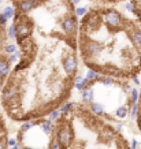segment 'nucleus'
Masks as SVG:
<instances>
[{
  "label": "nucleus",
  "mask_w": 141,
  "mask_h": 149,
  "mask_svg": "<svg viewBox=\"0 0 141 149\" xmlns=\"http://www.w3.org/2000/svg\"><path fill=\"white\" fill-rule=\"evenodd\" d=\"M100 15H101L103 23L107 26V29H108L110 32H112V33L119 32V30L126 29V26H128V23H126V21L123 18V15L119 13L118 10L107 8Z\"/></svg>",
  "instance_id": "1"
},
{
  "label": "nucleus",
  "mask_w": 141,
  "mask_h": 149,
  "mask_svg": "<svg viewBox=\"0 0 141 149\" xmlns=\"http://www.w3.org/2000/svg\"><path fill=\"white\" fill-rule=\"evenodd\" d=\"M55 141L60 145L62 149H67L74 142V130L68 120L60 122L55 129Z\"/></svg>",
  "instance_id": "2"
},
{
  "label": "nucleus",
  "mask_w": 141,
  "mask_h": 149,
  "mask_svg": "<svg viewBox=\"0 0 141 149\" xmlns=\"http://www.w3.org/2000/svg\"><path fill=\"white\" fill-rule=\"evenodd\" d=\"M104 47L101 42L95 40H89L85 37V40H82L81 42V52L82 56L88 60H92V59H96L100 56V54L103 52Z\"/></svg>",
  "instance_id": "3"
},
{
  "label": "nucleus",
  "mask_w": 141,
  "mask_h": 149,
  "mask_svg": "<svg viewBox=\"0 0 141 149\" xmlns=\"http://www.w3.org/2000/svg\"><path fill=\"white\" fill-rule=\"evenodd\" d=\"M15 18H18V17L15 15ZM15 26H17V41L18 42H22L23 40H26L33 32V22L27 17L19 15L18 21H15Z\"/></svg>",
  "instance_id": "4"
},
{
  "label": "nucleus",
  "mask_w": 141,
  "mask_h": 149,
  "mask_svg": "<svg viewBox=\"0 0 141 149\" xmlns=\"http://www.w3.org/2000/svg\"><path fill=\"white\" fill-rule=\"evenodd\" d=\"M59 25L67 37H73L78 30V19L73 14H66L64 17H62L59 21Z\"/></svg>",
  "instance_id": "5"
},
{
  "label": "nucleus",
  "mask_w": 141,
  "mask_h": 149,
  "mask_svg": "<svg viewBox=\"0 0 141 149\" xmlns=\"http://www.w3.org/2000/svg\"><path fill=\"white\" fill-rule=\"evenodd\" d=\"M62 67L63 71L67 74L68 77H74L78 70V59L75 54H67L62 59Z\"/></svg>",
  "instance_id": "6"
},
{
  "label": "nucleus",
  "mask_w": 141,
  "mask_h": 149,
  "mask_svg": "<svg viewBox=\"0 0 141 149\" xmlns=\"http://www.w3.org/2000/svg\"><path fill=\"white\" fill-rule=\"evenodd\" d=\"M87 18L84 21V27L89 30V32H95L97 30L101 25V15L100 14H96V13H92V14H87L85 15Z\"/></svg>",
  "instance_id": "7"
},
{
  "label": "nucleus",
  "mask_w": 141,
  "mask_h": 149,
  "mask_svg": "<svg viewBox=\"0 0 141 149\" xmlns=\"http://www.w3.org/2000/svg\"><path fill=\"white\" fill-rule=\"evenodd\" d=\"M17 97H18V89H17V86L14 85V84H8L1 91V100H3L4 104H10Z\"/></svg>",
  "instance_id": "8"
},
{
  "label": "nucleus",
  "mask_w": 141,
  "mask_h": 149,
  "mask_svg": "<svg viewBox=\"0 0 141 149\" xmlns=\"http://www.w3.org/2000/svg\"><path fill=\"white\" fill-rule=\"evenodd\" d=\"M43 3V0H19L18 1V10L21 14H27L36 10L38 6Z\"/></svg>",
  "instance_id": "9"
},
{
  "label": "nucleus",
  "mask_w": 141,
  "mask_h": 149,
  "mask_svg": "<svg viewBox=\"0 0 141 149\" xmlns=\"http://www.w3.org/2000/svg\"><path fill=\"white\" fill-rule=\"evenodd\" d=\"M126 29H128V34L130 37V41L133 42V45L136 47L138 51H141V30L137 29V27L129 29L128 26H126Z\"/></svg>",
  "instance_id": "10"
},
{
  "label": "nucleus",
  "mask_w": 141,
  "mask_h": 149,
  "mask_svg": "<svg viewBox=\"0 0 141 149\" xmlns=\"http://www.w3.org/2000/svg\"><path fill=\"white\" fill-rule=\"evenodd\" d=\"M38 126H40L41 131L45 134V136H52L55 133V129H56V126H55V123L52 122V120H50V119H43V120H40V123H38Z\"/></svg>",
  "instance_id": "11"
},
{
  "label": "nucleus",
  "mask_w": 141,
  "mask_h": 149,
  "mask_svg": "<svg viewBox=\"0 0 141 149\" xmlns=\"http://www.w3.org/2000/svg\"><path fill=\"white\" fill-rule=\"evenodd\" d=\"M11 72V64L7 60V58H0V79L4 81Z\"/></svg>",
  "instance_id": "12"
},
{
  "label": "nucleus",
  "mask_w": 141,
  "mask_h": 149,
  "mask_svg": "<svg viewBox=\"0 0 141 149\" xmlns=\"http://www.w3.org/2000/svg\"><path fill=\"white\" fill-rule=\"evenodd\" d=\"M92 84L88 81L85 77H82V75H75L74 77V88L77 89V91L82 92L85 88H89Z\"/></svg>",
  "instance_id": "13"
},
{
  "label": "nucleus",
  "mask_w": 141,
  "mask_h": 149,
  "mask_svg": "<svg viewBox=\"0 0 141 149\" xmlns=\"http://www.w3.org/2000/svg\"><path fill=\"white\" fill-rule=\"evenodd\" d=\"M89 105H91V107H89V109H91V112L93 113L95 116H103V115L105 113L104 107H103V104L93 101V103L89 104Z\"/></svg>",
  "instance_id": "14"
},
{
  "label": "nucleus",
  "mask_w": 141,
  "mask_h": 149,
  "mask_svg": "<svg viewBox=\"0 0 141 149\" xmlns=\"http://www.w3.org/2000/svg\"><path fill=\"white\" fill-rule=\"evenodd\" d=\"M93 97H95V95H93V89H92L91 86H89V88H85V89L82 91V101L85 104L93 103Z\"/></svg>",
  "instance_id": "15"
},
{
  "label": "nucleus",
  "mask_w": 141,
  "mask_h": 149,
  "mask_svg": "<svg viewBox=\"0 0 141 149\" xmlns=\"http://www.w3.org/2000/svg\"><path fill=\"white\" fill-rule=\"evenodd\" d=\"M85 78H87L91 84H93V82H96L99 78H100V74H99V71L95 70V68H88L87 74H85Z\"/></svg>",
  "instance_id": "16"
},
{
  "label": "nucleus",
  "mask_w": 141,
  "mask_h": 149,
  "mask_svg": "<svg viewBox=\"0 0 141 149\" xmlns=\"http://www.w3.org/2000/svg\"><path fill=\"white\" fill-rule=\"evenodd\" d=\"M74 109V103H71V101H67V103H64L62 107L59 108L60 111V116H67L68 113L71 112Z\"/></svg>",
  "instance_id": "17"
},
{
  "label": "nucleus",
  "mask_w": 141,
  "mask_h": 149,
  "mask_svg": "<svg viewBox=\"0 0 141 149\" xmlns=\"http://www.w3.org/2000/svg\"><path fill=\"white\" fill-rule=\"evenodd\" d=\"M129 105H121L118 108L115 109V116L119 118V119H123V118H126L129 115Z\"/></svg>",
  "instance_id": "18"
},
{
  "label": "nucleus",
  "mask_w": 141,
  "mask_h": 149,
  "mask_svg": "<svg viewBox=\"0 0 141 149\" xmlns=\"http://www.w3.org/2000/svg\"><path fill=\"white\" fill-rule=\"evenodd\" d=\"M138 96H140V92L136 88H132V91L129 93V105L130 104H137L138 103Z\"/></svg>",
  "instance_id": "19"
},
{
  "label": "nucleus",
  "mask_w": 141,
  "mask_h": 149,
  "mask_svg": "<svg viewBox=\"0 0 141 149\" xmlns=\"http://www.w3.org/2000/svg\"><path fill=\"white\" fill-rule=\"evenodd\" d=\"M97 81L104 86H112L115 84V79L112 77H110V75H100V78Z\"/></svg>",
  "instance_id": "20"
},
{
  "label": "nucleus",
  "mask_w": 141,
  "mask_h": 149,
  "mask_svg": "<svg viewBox=\"0 0 141 149\" xmlns=\"http://www.w3.org/2000/svg\"><path fill=\"white\" fill-rule=\"evenodd\" d=\"M1 13L4 14L6 18L8 19V21H10V19H13V18H15V15H17V14H15V8H14L13 6H6Z\"/></svg>",
  "instance_id": "21"
},
{
  "label": "nucleus",
  "mask_w": 141,
  "mask_h": 149,
  "mask_svg": "<svg viewBox=\"0 0 141 149\" xmlns=\"http://www.w3.org/2000/svg\"><path fill=\"white\" fill-rule=\"evenodd\" d=\"M129 113H130V118L132 119H137V116L140 115V107H138V103L137 104H130L129 105Z\"/></svg>",
  "instance_id": "22"
},
{
  "label": "nucleus",
  "mask_w": 141,
  "mask_h": 149,
  "mask_svg": "<svg viewBox=\"0 0 141 149\" xmlns=\"http://www.w3.org/2000/svg\"><path fill=\"white\" fill-rule=\"evenodd\" d=\"M7 36H8L10 40H17V26H15V22L11 23L7 29Z\"/></svg>",
  "instance_id": "23"
},
{
  "label": "nucleus",
  "mask_w": 141,
  "mask_h": 149,
  "mask_svg": "<svg viewBox=\"0 0 141 149\" xmlns=\"http://www.w3.org/2000/svg\"><path fill=\"white\" fill-rule=\"evenodd\" d=\"M34 125H36V122H33V120H26V122H23L22 126H21V134L27 133L29 130H32L33 127H34Z\"/></svg>",
  "instance_id": "24"
},
{
  "label": "nucleus",
  "mask_w": 141,
  "mask_h": 149,
  "mask_svg": "<svg viewBox=\"0 0 141 149\" xmlns=\"http://www.w3.org/2000/svg\"><path fill=\"white\" fill-rule=\"evenodd\" d=\"M125 10L129 11V13H137V6L134 0H129L125 3Z\"/></svg>",
  "instance_id": "25"
},
{
  "label": "nucleus",
  "mask_w": 141,
  "mask_h": 149,
  "mask_svg": "<svg viewBox=\"0 0 141 149\" xmlns=\"http://www.w3.org/2000/svg\"><path fill=\"white\" fill-rule=\"evenodd\" d=\"M18 51V48H17V45L14 44V42H10V44H6L4 45V54L8 56V55L14 54V52H17Z\"/></svg>",
  "instance_id": "26"
},
{
  "label": "nucleus",
  "mask_w": 141,
  "mask_h": 149,
  "mask_svg": "<svg viewBox=\"0 0 141 149\" xmlns=\"http://www.w3.org/2000/svg\"><path fill=\"white\" fill-rule=\"evenodd\" d=\"M88 14V8L87 7H80V6H77V7H75V8H74V15H75V17H85V15H87Z\"/></svg>",
  "instance_id": "27"
},
{
  "label": "nucleus",
  "mask_w": 141,
  "mask_h": 149,
  "mask_svg": "<svg viewBox=\"0 0 141 149\" xmlns=\"http://www.w3.org/2000/svg\"><path fill=\"white\" fill-rule=\"evenodd\" d=\"M60 118V111L58 108L52 109L50 113H48V116H47V119H50V120H52V122H55V120H58Z\"/></svg>",
  "instance_id": "28"
},
{
  "label": "nucleus",
  "mask_w": 141,
  "mask_h": 149,
  "mask_svg": "<svg viewBox=\"0 0 141 149\" xmlns=\"http://www.w3.org/2000/svg\"><path fill=\"white\" fill-rule=\"evenodd\" d=\"M19 58H21V52L19 51H17V52H14V54L8 55L7 56V60L10 62V64H13V63H17L19 60Z\"/></svg>",
  "instance_id": "29"
},
{
  "label": "nucleus",
  "mask_w": 141,
  "mask_h": 149,
  "mask_svg": "<svg viewBox=\"0 0 141 149\" xmlns=\"http://www.w3.org/2000/svg\"><path fill=\"white\" fill-rule=\"evenodd\" d=\"M6 144H7V146H8V148H11V146L18 145V140H17V138H8V140L6 141Z\"/></svg>",
  "instance_id": "30"
},
{
  "label": "nucleus",
  "mask_w": 141,
  "mask_h": 149,
  "mask_svg": "<svg viewBox=\"0 0 141 149\" xmlns=\"http://www.w3.org/2000/svg\"><path fill=\"white\" fill-rule=\"evenodd\" d=\"M7 22H8V19L6 18V15L3 13H0V26H1V27L6 26V25H7Z\"/></svg>",
  "instance_id": "31"
},
{
  "label": "nucleus",
  "mask_w": 141,
  "mask_h": 149,
  "mask_svg": "<svg viewBox=\"0 0 141 149\" xmlns=\"http://www.w3.org/2000/svg\"><path fill=\"white\" fill-rule=\"evenodd\" d=\"M48 149H62V148H60V145L58 144L56 141L52 140V142L50 144V148H48Z\"/></svg>",
  "instance_id": "32"
},
{
  "label": "nucleus",
  "mask_w": 141,
  "mask_h": 149,
  "mask_svg": "<svg viewBox=\"0 0 141 149\" xmlns=\"http://www.w3.org/2000/svg\"><path fill=\"white\" fill-rule=\"evenodd\" d=\"M137 146H138V141L136 138L130 140V149H137Z\"/></svg>",
  "instance_id": "33"
},
{
  "label": "nucleus",
  "mask_w": 141,
  "mask_h": 149,
  "mask_svg": "<svg viewBox=\"0 0 141 149\" xmlns=\"http://www.w3.org/2000/svg\"><path fill=\"white\" fill-rule=\"evenodd\" d=\"M122 129H123L122 123H118V125H115V127H114V130L117 131V133H121V131H122Z\"/></svg>",
  "instance_id": "34"
},
{
  "label": "nucleus",
  "mask_w": 141,
  "mask_h": 149,
  "mask_svg": "<svg viewBox=\"0 0 141 149\" xmlns=\"http://www.w3.org/2000/svg\"><path fill=\"white\" fill-rule=\"evenodd\" d=\"M123 91L126 92V93H130V91H132V86L128 85V84H125V85H123Z\"/></svg>",
  "instance_id": "35"
},
{
  "label": "nucleus",
  "mask_w": 141,
  "mask_h": 149,
  "mask_svg": "<svg viewBox=\"0 0 141 149\" xmlns=\"http://www.w3.org/2000/svg\"><path fill=\"white\" fill-rule=\"evenodd\" d=\"M0 149H7V144H6V141L3 138L0 140Z\"/></svg>",
  "instance_id": "36"
},
{
  "label": "nucleus",
  "mask_w": 141,
  "mask_h": 149,
  "mask_svg": "<svg viewBox=\"0 0 141 149\" xmlns=\"http://www.w3.org/2000/svg\"><path fill=\"white\" fill-rule=\"evenodd\" d=\"M132 81H133V84H134V85H140V79H138V77H136V75H133Z\"/></svg>",
  "instance_id": "37"
},
{
  "label": "nucleus",
  "mask_w": 141,
  "mask_h": 149,
  "mask_svg": "<svg viewBox=\"0 0 141 149\" xmlns=\"http://www.w3.org/2000/svg\"><path fill=\"white\" fill-rule=\"evenodd\" d=\"M137 126H138V129H140V131H141V113L137 116Z\"/></svg>",
  "instance_id": "38"
},
{
  "label": "nucleus",
  "mask_w": 141,
  "mask_h": 149,
  "mask_svg": "<svg viewBox=\"0 0 141 149\" xmlns=\"http://www.w3.org/2000/svg\"><path fill=\"white\" fill-rule=\"evenodd\" d=\"M68 1H70V3H71L74 7H77V6L80 4V1H81V0H68Z\"/></svg>",
  "instance_id": "39"
},
{
  "label": "nucleus",
  "mask_w": 141,
  "mask_h": 149,
  "mask_svg": "<svg viewBox=\"0 0 141 149\" xmlns=\"http://www.w3.org/2000/svg\"><path fill=\"white\" fill-rule=\"evenodd\" d=\"M134 1H136L137 8H141V0H134Z\"/></svg>",
  "instance_id": "40"
},
{
  "label": "nucleus",
  "mask_w": 141,
  "mask_h": 149,
  "mask_svg": "<svg viewBox=\"0 0 141 149\" xmlns=\"http://www.w3.org/2000/svg\"><path fill=\"white\" fill-rule=\"evenodd\" d=\"M138 107H140V113H141V92H140V96H138Z\"/></svg>",
  "instance_id": "41"
},
{
  "label": "nucleus",
  "mask_w": 141,
  "mask_h": 149,
  "mask_svg": "<svg viewBox=\"0 0 141 149\" xmlns=\"http://www.w3.org/2000/svg\"><path fill=\"white\" fill-rule=\"evenodd\" d=\"M3 91V81H1V79H0V92Z\"/></svg>",
  "instance_id": "42"
},
{
  "label": "nucleus",
  "mask_w": 141,
  "mask_h": 149,
  "mask_svg": "<svg viewBox=\"0 0 141 149\" xmlns=\"http://www.w3.org/2000/svg\"><path fill=\"white\" fill-rule=\"evenodd\" d=\"M25 149H40V148H34V146H26Z\"/></svg>",
  "instance_id": "43"
},
{
  "label": "nucleus",
  "mask_w": 141,
  "mask_h": 149,
  "mask_svg": "<svg viewBox=\"0 0 141 149\" xmlns=\"http://www.w3.org/2000/svg\"><path fill=\"white\" fill-rule=\"evenodd\" d=\"M1 3H3V0H0V4H1Z\"/></svg>",
  "instance_id": "44"
},
{
  "label": "nucleus",
  "mask_w": 141,
  "mask_h": 149,
  "mask_svg": "<svg viewBox=\"0 0 141 149\" xmlns=\"http://www.w3.org/2000/svg\"><path fill=\"white\" fill-rule=\"evenodd\" d=\"M0 29H1V26H0Z\"/></svg>",
  "instance_id": "45"
},
{
  "label": "nucleus",
  "mask_w": 141,
  "mask_h": 149,
  "mask_svg": "<svg viewBox=\"0 0 141 149\" xmlns=\"http://www.w3.org/2000/svg\"><path fill=\"white\" fill-rule=\"evenodd\" d=\"M140 30H141V27H140Z\"/></svg>",
  "instance_id": "46"
}]
</instances>
